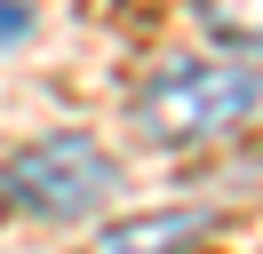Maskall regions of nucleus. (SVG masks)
<instances>
[{
    "label": "nucleus",
    "mask_w": 263,
    "mask_h": 254,
    "mask_svg": "<svg viewBox=\"0 0 263 254\" xmlns=\"http://www.w3.org/2000/svg\"><path fill=\"white\" fill-rule=\"evenodd\" d=\"M255 103H263V72L176 56V64L152 72L144 95H136V127H144L160 151H199V143H223Z\"/></svg>",
    "instance_id": "1"
},
{
    "label": "nucleus",
    "mask_w": 263,
    "mask_h": 254,
    "mask_svg": "<svg viewBox=\"0 0 263 254\" xmlns=\"http://www.w3.org/2000/svg\"><path fill=\"white\" fill-rule=\"evenodd\" d=\"M120 190V167L96 135H40L0 167V206L32 222H88Z\"/></svg>",
    "instance_id": "2"
},
{
    "label": "nucleus",
    "mask_w": 263,
    "mask_h": 254,
    "mask_svg": "<svg viewBox=\"0 0 263 254\" xmlns=\"http://www.w3.org/2000/svg\"><path fill=\"white\" fill-rule=\"evenodd\" d=\"M199 238H208V215L199 206H160V215H136V222L96 230L88 254H192Z\"/></svg>",
    "instance_id": "3"
},
{
    "label": "nucleus",
    "mask_w": 263,
    "mask_h": 254,
    "mask_svg": "<svg viewBox=\"0 0 263 254\" xmlns=\"http://www.w3.org/2000/svg\"><path fill=\"white\" fill-rule=\"evenodd\" d=\"M199 32L215 48H239V56H263V0H192Z\"/></svg>",
    "instance_id": "4"
},
{
    "label": "nucleus",
    "mask_w": 263,
    "mask_h": 254,
    "mask_svg": "<svg viewBox=\"0 0 263 254\" xmlns=\"http://www.w3.org/2000/svg\"><path fill=\"white\" fill-rule=\"evenodd\" d=\"M24 32H32V8H24V0H8V8H0V40H24Z\"/></svg>",
    "instance_id": "5"
}]
</instances>
